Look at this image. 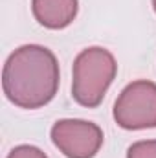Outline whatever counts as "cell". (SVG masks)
Here are the masks:
<instances>
[{
    "label": "cell",
    "instance_id": "6",
    "mask_svg": "<svg viewBox=\"0 0 156 158\" xmlns=\"http://www.w3.org/2000/svg\"><path fill=\"white\" fill-rule=\"evenodd\" d=\"M127 158H156V140H140L127 149Z\"/></svg>",
    "mask_w": 156,
    "mask_h": 158
},
{
    "label": "cell",
    "instance_id": "2",
    "mask_svg": "<svg viewBox=\"0 0 156 158\" xmlns=\"http://www.w3.org/2000/svg\"><path fill=\"white\" fill-rule=\"evenodd\" d=\"M117 63L112 52L103 46H90L79 52L72 66V98L81 107L101 105L109 86L116 79Z\"/></svg>",
    "mask_w": 156,
    "mask_h": 158
},
{
    "label": "cell",
    "instance_id": "5",
    "mask_svg": "<svg viewBox=\"0 0 156 158\" xmlns=\"http://www.w3.org/2000/svg\"><path fill=\"white\" fill-rule=\"evenodd\" d=\"M79 11V0H31V13L48 30L68 28Z\"/></svg>",
    "mask_w": 156,
    "mask_h": 158
},
{
    "label": "cell",
    "instance_id": "4",
    "mask_svg": "<svg viewBox=\"0 0 156 158\" xmlns=\"http://www.w3.org/2000/svg\"><path fill=\"white\" fill-rule=\"evenodd\" d=\"M53 145L66 158H94L103 145V131L86 119H59L50 131Z\"/></svg>",
    "mask_w": 156,
    "mask_h": 158
},
{
    "label": "cell",
    "instance_id": "3",
    "mask_svg": "<svg viewBox=\"0 0 156 158\" xmlns=\"http://www.w3.org/2000/svg\"><path fill=\"white\" fill-rule=\"evenodd\" d=\"M112 116L125 131H143L156 127V83L138 79L129 83L117 96Z\"/></svg>",
    "mask_w": 156,
    "mask_h": 158
},
{
    "label": "cell",
    "instance_id": "1",
    "mask_svg": "<svg viewBox=\"0 0 156 158\" xmlns=\"http://www.w3.org/2000/svg\"><path fill=\"white\" fill-rule=\"evenodd\" d=\"M59 63L55 53L40 44L17 48L4 63L2 90L18 109L35 110L48 105L59 90Z\"/></svg>",
    "mask_w": 156,
    "mask_h": 158
},
{
    "label": "cell",
    "instance_id": "8",
    "mask_svg": "<svg viewBox=\"0 0 156 158\" xmlns=\"http://www.w3.org/2000/svg\"><path fill=\"white\" fill-rule=\"evenodd\" d=\"M153 9H154V13H156V0H153Z\"/></svg>",
    "mask_w": 156,
    "mask_h": 158
},
{
    "label": "cell",
    "instance_id": "7",
    "mask_svg": "<svg viewBox=\"0 0 156 158\" xmlns=\"http://www.w3.org/2000/svg\"><path fill=\"white\" fill-rule=\"evenodd\" d=\"M6 158H48V155H46L42 149L35 147V145H28V143H24V145H17V147H13Z\"/></svg>",
    "mask_w": 156,
    "mask_h": 158
}]
</instances>
